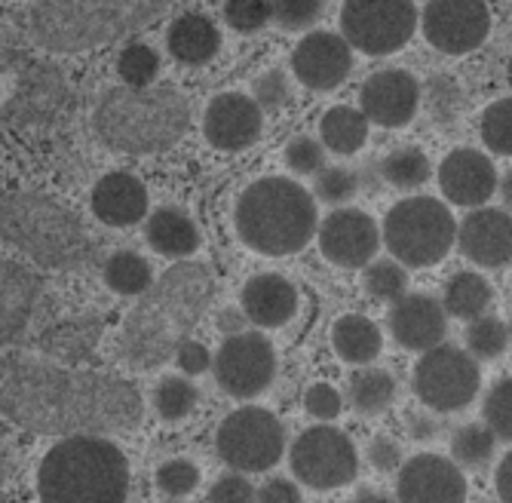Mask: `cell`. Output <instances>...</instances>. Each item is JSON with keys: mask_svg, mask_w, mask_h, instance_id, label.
I'll return each instance as SVG.
<instances>
[{"mask_svg": "<svg viewBox=\"0 0 512 503\" xmlns=\"http://www.w3.org/2000/svg\"><path fill=\"white\" fill-rule=\"evenodd\" d=\"M138 387L108 372L0 353V418L40 436H114L142 424Z\"/></svg>", "mask_w": 512, "mask_h": 503, "instance_id": "6da1fadb", "label": "cell"}, {"mask_svg": "<svg viewBox=\"0 0 512 503\" xmlns=\"http://www.w3.org/2000/svg\"><path fill=\"white\" fill-rule=\"evenodd\" d=\"M212 298V273L197 261H178L126 313L117 338L120 359L138 372L160 369L175 356L178 344L191 338Z\"/></svg>", "mask_w": 512, "mask_h": 503, "instance_id": "7a4b0ae2", "label": "cell"}, {"mask_svg": "<svg viewBox=\"0 0 512 503\" xmlns=\"http://www.w3.org/2000/svg\"><path fill=\"white\" fill-rule=\"evenodd\" d=\"M178 0H31V37L50 53H83L145 28Z\"/></svg>", "mask_w": 512, "mask_h": 503, "instance_id": "3957f363", "label": "cell"}, {"mask_svg": "<svg viewBox=\"0 0 512 503\" xmlns=\"http://www.w3.org/2000/svg\"><path fill=\"white\" fill-rule=\"evenodd\" d=\"M99 139L123 154H160L191 123V105L172 86H114L96 105Z\"/></svg>", "mask_w": 512, "mask_h": 503, "instance_id": "277c9868", "label": "cell"}, {"mask_svg": "<svg viewBox=\"0 0 512 503\" xmlns=\"http://www.w3.org/2000/svg\"><path fill=\"white\" fill-rule=\"evenodd\" d=\"M37 494L40 503H123L126 454L108 436H62L40 461Z\"/></svg>", "mask_w": 512, "mask_h": 503, "instance_id": "5b68a950", "label": "cell"}, {"mask_svg": "<svg viewBox=\"0 0 512 503\" xmlns=\"http://www.w3.org/2000/svg\"><path fill=\"white\" fill-rule=\"evenodd\" d=\"M240 240L267 258L301 252L316 237V200L304 185L283 175L258 178L240 194L234 209Z\"/></svg>", "mask_w": 512, "mask_h": 503, "instance_id": "8992f818", "label": "cell"}, {"mask_svg": "<svg viewBox=\"0 0 512 503\" xmlns=\"http://www.w3.org/2000/svg\"><path fill=\"white\" fill-rule=\"evenodd\" d=\"M0 237L34 264L53 270L80 267L92 255L83 221L59 200L37 191H16L0 203Z\"/></svg>", "mask_w": 512, "mask_h": 503, "instance_id": "52a82bcc", "label": "cell"}, {"mask_svg": "<svg viewBox=\"0 0 512 503\" xmlns=\"http://www.w3.org/2000/svg\"><path fill=\"white\" fill-rule=\"evenodd\" d=\"M71 108V86L53 62L0 47V129H46Z\"/></svg>", "mask_w": 512, "mask_h": 503, "instance_id": "ba28073f", "label": "cell"}, {"mask_svg": "<svg viewBox=\"0 0 512 503\" xmlns=\"http://www.w3.org/2000/svg\"><path fill=\"white\" fill-rule=\"evenodd\" d=\"M457 224L445 203L433 197L399 200L384 218L387 252L402 267H433L454 246Z\"/></svg>", "mask_w": 512, "mask_h": 503, "instance_id": "9c48e42d", "label": "cell"}, {"mask_svg": "<svg viewBox=\"0 0 512 503\" xmlns=\"http://www.w3.org/2000/svg\"><path fill=\"white\" fill-rule=\"evenodd\" d=\"M218 457L234 473H264L286 451V430L267 408L243 405L221 421L215 436Z\"/></svg>", "mask_w": 512, "mask_h": 503, "instance_id": "30bf717a", "label": "cell"}, {"mask_svg": "<svg viewBox=\"0 0 512 503\" xmlns=\"http://www.w3.org/2000/svg\"><path fill=\"white\" fill-rule=\"evenodd\" d=\"M482 387L479 362L457 344H436L414 365V393L439 415L463 411Z\"/></svg>", "mask_w": 512, "mask_h": 503, "instance_id": "8fae6325", "label": "cell"}, {"mask_svg": "<svg viewBox=\"0 0 512 503\" xmlns=\"http://www.w3.org/2000/svg\"><path fill=\"white\" fill-rule=\"evenodd\" d=\"M414 0H344L341 37L365 56H390L414 37Z\"/></svg>", "mask_w": 512, "mask_h": 503, "instance_id": "7c38bea8", "label": "cell"}, {"mask_svg": "<svg viewBox=\"0 0 512 503\" xmlns=\"http://www.w3.org/2000/svg\"><path fill=\"white\" fill-rule=\"evenodd\" d=\"M289 467L295 479L313 491H335L356 479L359 473V454L353 439L338 427H310L304 430L292 451Z\"/></svg>", "mask_w": 512, "mask_h": 503, "instance_id": "4fadbf2b", "label": "cell"}, {"mask_svg": "<svg viewBox=\"0 0 512 503\" xmlns=\"http://www.w3.org/2000/svg\"><path fill=\"white\" fill-rule=\"evenodd\" d=\"M218 387L234 399L261 396L276 378V353L261 332H240L224 338L212 359Z\"/></svg>", "mask_w": 512, "mask_h": 503, "instance_id": "5bb4252c", "label": "cell"}, {"mask_svg": "<svg viewBox=\"0 0 512 503\" xmlns=\"http://www.w3.org/2000/svg\"><path fill=\"white\" fill-rule=\"evenodd\" d=\"M421 31L433 50L445 56H463L485 43L491 31V13L485 0H430L421 16Z\"/></svg>", "mask_w": 512, "mask_h": 503, "instance_id": "9a60e30c", "label": "cell"}, {"mask_svg": "<svg viewBox=\"0 0 512 503\" xmlns=\"http://www.w3.org/2000/svg\"><path fill=\"white\" fill-rule=\"evenodd\" d=\"M319 249L335 267H365L381 249V227L362 209H335L316 224Z\"/></svg>", "mask_w": 512, "mask_h": 503, "instance_id": "2e32d148", "label": "cell"}, {"mask_svg": "<svg viewBox=\"0 0 512 503\" xmlns=\"http://www.w3.org/2000/svg\"><path fill=\"white\" fill-rule=\"evenodd\" d=\"M467 491V476L451 457L424 451L408 457L399 467V503H467Z\"/></svg>", "mask_w": 512, "mask_h": 503, "instance_id": "e0dca14e", "label": "cell"}, {"mask_svg": "<svg viewBox=\"0 0 512 503\" xmlns=\"http://www.w3.org/2000/svg\"><path fill=\"white\" fill-rule=\"evenodd\" d=\"M359 105H362L359 111L371 123L387 126V129L405 126L414 120L417 108H421V83L402 68L378 71L362 83Z\"/></svg>", "mask_w": 512, "mask_h": 503, "instance_id": "ac0fdd59", "label": "cell"}, {"mask_svg": "<svg viewBox=\"0 0 512 503\" xmlns=\"http://www.w3.org/2000/svg\"><path fill=\"white\" fill-rule=\"evenodd\" d=\"M295 77L316 93H329L341 86L353 71V50L341 34L310 31L292 53Z\"/></svg>", "mask_w": 512, "mask_h": 503, "instance_id": "d6986e66", "label": "cell"}, {"mask_svg": "<svg viewBox=\"0 0 512 503\" xmlns=\"http://www.w3.org/2000/svg\"><path fill=\"white\" fill-rule=\"evenodd\" d=\"M264 111L243 93H221L203 114L206 142L218 151H246L261 139Z\"/></svg>", "mask_w": 512, "mask_h": 503, "instance_id": "ffe728a7", "label": "cell"}, {"mask_svg": "<svg viewBox=\"0 0 512 503\" xmlns=\"http://www.w3.org/2000/svg\"><path fill=\"white\" fill-rule=\"evenodd\" d=\"M439 188L451 203L479 209L497 191V169L476 148H454L439 166Z\"/></svg>", "mask_w": 512, "mask_h": 503, "instance_id": "44dd1931", "label": "cell"}, {"mask_svg": "<svg viewBox=\"0 0 512 503\" xmlns=\"http://www.w3.org/2000/svg\"><path fill=\"white\" fill-rule=\"evenodd\" d=\"M390 332L399 347L424 353L442 344L448 332V313L439 298L424 292H405L393 301L390 310Z\"/></svg>", "mask_w": 512, "mask_h": 503, "instance_id": "7402d4cb", "label": "cell"}, {"mask_svg": "<svg viewBox=\"0 0 512 503\" xmlns=\"http://www.w3.org/2000/svg\"><path fill=\"white\" fill-rule=\"evenodd\" d=\"M460 252L479 267L509 264V209L479 206L457 224Z\"/></svg>", "mask_w": 512, "mask_h": 503, "instance_id": "603a6c76", "label": "cell"}, {"mask_svg": "<svg viewBox=\"0 0 512 503\" xmlns=\"http://www.w3.org/2000/svg\"><path fill=\"white\" fill-rule=\"evenodd\" d=\"M43 283L34 270L16 261H0V347L16 341L40 304Z\"/></svg>", "mask_w": 512, "mask_h": 503, "instance_id": "cb8c5ba5", "label": "cell"}, {"mask_svg": "<svg viewBox=\"0 0 512 503\" xmlns=\"http://www.w3.org/2000/svg\"><path fill=\"white\" fill-rule=\"evenodd\" d=\"M240 310L252 326L261 329H283L298 313V289L283 273H258L243 286Z\"/></svg>", "mask_w": 512, "mask_h": 503, "instance_id": "d4e9b609", "label": "cell"}, {"mask_svg": "<svg viewBox=\"0 0 512 503\" xmlns=\"http://www.w3.org/2000/svg\"><path fill=\"white\" fill-rule=\"evenodd\" d=\"M89 206L108 227H132L148 215V188L132 172H108L92 188Z\"/></svg>", "mask_w": 512, "mask_h": 503, "instance_id": "484cf974", "label": "cell"}, {"mask_svg": "<svg viewBox=\"0 0 512 503\" xmlns=\"http://www.w3.org/2000/svg\"><path fill=\"white\" fill-rule=\"evenodd\" d=\"M145 240L148 246L172 261H188L200 249V227L197 221L178 209V206H160L148 215L145 224Z\"/></svg>", "mask_w": 512, "mask_h": 503, "instance_id": "4316f807", "label": "cell"}, {"mask_svg": "<svg viewBox=\"0 0 512 503\" xmlns=\"http://www.w3.org/2000/svg\"><path fill=\"white\" fill-rule=\"evenodd\" d=\"M166 47L181 65H209L221 50V31L203 13H184L169 25Z\"/></svg>", "mask_w": 512, "mask_h": 503, "instance_id": "83f0119b", "label": "cell"}, {"mask_svg": "<svg viewBox=\"0 0 512 503\" xmlns=\"http://www.w3.org/2000/svg\"><path fill=\"white\" fill-rule=\"evenodd\" d=\"M99 338H102V319L99 316H71V319H62V323H56L50 332H46L40 338V347L53 362L77 365L96 350Z\"/></svg>", "mask_w": 512, "mask_h": 503, "instance_id": "f1b7e54d", "label": "cell"}, {"mask_svg": "<svg viewBox=\"0 0 512 503\" xmlns=\"http://www.w3.org/2000/svg\"><path fill=\"white\" fill-rule=\"evenodd\" d=\"M332 347L335 353L350 362V365H368L381 356V347H384V335L381 329L371 323L368 316H359V313H347L341 316L335 329H332Z\"/></svg>", "mask_w": 512, "mask_h": 503, "instance_id": "f546056e", "label": "cell"}, {"mask_svg": "<svg viewBox=\"0 0 512 503\" xmlns=\"http://www.w3.org/2000/svg\"><path fill=\"white\" fill-rule=\"evenodd\" d=\"M319 135H322V148H329L332 154H341V157H350V154H359L368 142V120L359 108L335 105L322 114Z\"/></svg>", "mask_w": 512, "mask_h": 503, "instance_id": "4dcf8cb0", "label": "cell"}, {"mask_svg": "<svg viewBox=\"0 0 512 503\" xmlns=\"http://www.w3.org/2000/svg\"><path fill=\"white\" fill-rule=\"evenodd\" d=\"M494 304V289L491 283L482 277L476 270H460L448 280L445 286V298H442V307L448 316H457V319H479L485 316V310Z\"/></svg>", "mask_w": 512, "mask_h": 503, "instance_id": "1f68e13d", "label": "cell"}, {"mask_svg": "<svg viewBox=\"0 0 512 503\" xmlns=\"http://www.w3.org/2000/svg\"><path fill=\"white\" fill-rule=\"evenodd\" d=\"M347 399L356 415H384L396 399V378L384 369H359L347 384Z\"/></svg>", "mask_w": 512, "mask_h": 503, "instance_id": "d6a6232c", "label": "cell"}, {"mask_svg": "<svg viewBox=\"0 0 512 503\" xmlns=\"http://www.w3.org/2000/svg\"><path fill=\"white\" fill-rule=\"evenodd\" d=\"M105 286L123 298H138L145 295L154 283V267L145 255H138L132 249H123V252H114L108 261H105Z\"/></svg>", "mask_w": 512, "mask_h": 503, "instance_id": "836d02e7", "label": "cell"}, {"mask_svg": "<svg viewBox=\"0 0 512 503\" xmlns=\"http://www.w3.org/2000/svg\"><path fill=\"white\" fill-rule=\"evenodd\" d=\"M430 172H433V166L421 148H396L381 163V178L390 188H399V191H414V188L427 185Z\"/></svg>", "mask_w": 512, "mask_h": 503, "instance_id": "e575fe53", "label": "cell"}, {"mask_svg": "<svg viewBox=\"0 0 512 503\" xmlns=\"http://www.w3.org/2000/svg\"><path fill=\"white\" fill-rule=\"evenodd\" d=\"M151 402H154V411L166 424H175V421H184L188 415H194V408L200 402V390L194 387L191 378L169 375V378L157 381Z\"/></svg>", "mask_w": 512, "mask_h": 503, "instance_id": "d590c367", "label": "cell"}, {"mask_svg": "<svg viewBox=\"0 0 512 503\" xmlns=\"http://www.w3.org/2000/svg\"><path fill=\"white\" fill-rule=\"evenodd\" d=\"M494 448H497V439L485 424H463L451 436V461L467 470H482L491 464Z\"/></svg>", "mask_w": 512, "mask_h": 503, "instance_id": "8d00e7d4", "label": "cell"}, {"mask_svg": "<svg viewBox=\"0 0 512 503\" xmlns=\"http://www.w3.org/2000/svg\"><path fill=\"white\" fill-rule=\"evenodd\" d=\"M365 292L378 301H396L408 292V270L396 258H371L365 267Z\"/></svg>", "mask_w": 512, "mask_h": 503, "instance_id": "74e56055", "label": "cell"}, {"mask_svg": "<svg viewBox=\"0 0 512 503\" xmlns=\"http://www.w3.org/2000/svg\"><path fill=\"white\" fill-rule=\"evenodd\" d=\"M509 347V329L503 326V319L497 316H479L470 319L467 329V353L476 362H491L497 356H503Z\"/></svg>", "mask_w": 512, "mask_h": 503, "instance_id": "f35d334b", "label": "cell"}, {"mask_svg": "<svg viewBox=\"0 0 512 503\" xmlns=\"http://www.w3.org/2000/svg\"><path fill=\"white\" fill-rule=\"evenodd\" d=\"M117 74L126 86H151L160 74V56L154 47H148V43H129V47H123L120 59H117Z\"/></svg>", "mask_w": 512, "mask_h": 503, "instance_id": "ab89813d", "label": "cell"}, {"mask_svg": "<svg viewBox=\"0 0 512 503\" xmlns=\"http://www.w3.org/2000/svg\"><path fill=\"white\" fill-rule=\"evenodd\" d=\"M292 99H295V89H292V80H289V74L283 68H270V71L258 74L255 83H252V102L261 111L276 114V111L289 108Z\"/></svg>", "mask_w": 512, "mask_h": 503, "instance_id": "60d3db41", "label": "cell"}, {"mask_svg": "<svg viewBox=\"0 0 512 503\" xmlns=\"http://www.w3.org/2000/svg\"><path fill=\"white\" fill-rule=\"evenodd\" d=\"M479 132H482V142L491 154L509 157L512 154V102L509 99L494 102L482 114Z\"/></svg>", "mask_w": 512, "mask_h": 503, "instance_id": "b9f144b4", "label": "cell"}, {"mask_svg": "<svg viewBox=\"0 0 512 503\" xmlns=\"http://www.w3.org/2000/svg\"><path fill=\"white\" fill-rule=\"evenodd\" d=\"M313 191L322 203H332V206L350 203L359 194V172H353L347 166H322L316 172Z\"/></svg>", "mask_w": 512, "mask_h": 503, "instance_id": "7bdbcfd3", "label": "cell"}, {"mask_svg": "<svg viewBox=\"0 0 512 503\" xmlns=\"http://www.w3.org/2000/svg\"><path fill=\"white\" fill-rule=\"evenodd\" d=\"M482 415H485V427L494 433V439H500V442L512 439V381H509V375L500 378L488 390Z\"/></svg>", "mask_w": 512, "mask_h": 503, "instance_id": "ee69618b", "label": "cell"}, {"mask_svg": "<svg viewBox=\"0 0 512 503\" xmlns=\"http://www.w3.org/2000/svg\"><path fill=\"white\" fill-rule=\"evenodd\" d=\"M200 485V470L194 461L188 457H172V461H163L157 467V488L166 494V497H188L194 488Z\"/></svg>", "mask_w": 512, "mask_h": 503, "instance_id": "f6af8a7d", "label": "cell"}, {"mask_svg": "<svg viewBox=\"0 0 512 503\" xmlns=\"http://www.w3.org/2000/svg\"><path fill=\"white\" fill-rule=\"evenodd\" d=\"M325 0H270V19L286 31H307L319 22Z\"/></svg>", "mask_w": 512, "mask_h": 503, "instance_id": "bcb514c9", "label": "cell"}, {"mask_svg": "<svg viewBox=\"0 0 512 503\" xmlns=\"http://www.w3.org/2000/svg\"><path fill=\"white\" fill-rule=\"evenodd\" d=\"M224 19L240 34H255L270 22V0H224Z\"/></svg>", "mask_w": 512, "mask_h": 503, "instance_id": "7dc6e473", "label": "cell"}, {"mask_svg": "<svg viewBox=\"0 0 512 503\" xmlns=\"http://www.w3.org/2000/svg\"><path fill=\"white\" fill-rule=\"evenodd\" d=\"M427 108H430V117H436L439 123L454 120L463 108L460 86L451 77H433L427 83Z\"/></svg>", "mask_w": 512, "mask_h": 503, "instance_id": "c3c4849f", "label": "cell"}, {"mask_svg": "<svg viewBox=\"0 0 512 503\" xmlns=\"http://www.w3.org/2000/svg\"><path fill=\"white\" fill-rule=\"evenodd\" d=\"M286 166L298 175H316L325 166V148L322 142L310 139V135H301V139H292L283 151Z\"/></svg>", "mask_w": 512, "mask_h": 503, "instance_id": "681fc988", "label": "cell"}, {"mask_svg": "<svg viewBox=\"0 0 512 503\" xmlns=\"http://www.w3.org/2000/svg\"><path fill=\"white\" fill-rule=\"evenodd\" d=\"M341 408H344V399L332 384H313L304 393V411L316 421H335L341 415Z\"/></svg>", "mask_w": 512, "mask_h": 503, "instance_id": "f907efd6", "label": "cell"}, {"mask_svg": "<svg viewBox=\"0 0 512 503\" xmlns=\"http://www.w3.org/2000/svg\"><path fill=\"white\" fill-rule=\"evenodd\" d=\"M206 503H255V488L243 473H227L209 488Z\"/></svg>", "mask_w": 512, "mask_h": 503, "instance_id": "816d5d0a", "label": "cell"}, {"mask_svg": "<svg viewBox=\"0 0 512 503\" xmlns=\"http://www.w3.org/2000/svg\"><path fill=\"white\" fill-rule=\"evenodd\" d=\"M172 359L178 362L181 375H188V378L203 375V372H209V369H212V353L206 350V344L191 341V338L178 344V350H175V356H172Z\"/></svg>", "mask_w": 512, "mask_h": 503, "instance_id": "f5cc1de1", "label": "cell"}, {"mask_svg": "<svg viewBox=\"0 0 512 503\" xmlns=\"http://www.w3.org/2000/svg\"><path fill=\"white\" fill-rule=\"evenodd\" d=\"M368 461L378 473H393V470L402 467V448L390 436H375L368 445Z\"/></svg>", "mask_w": 512, "mask_h": 503, "instance_id": "db71d44e", "label": "cell"}, {"mask_svg": "<svg viewBox=\"0 0 512 503\" xmlns=\"http://www.w3.org/2000/svg\"><path fill=\"white\" fill-rule=\"evenodd\" d=\"M255 503H304V494L292 479L273 476L255 491Z\"/></svg>", "mask_w": 512, "mask_h": 503, "instance_id": "11a10c76", "label": "cell"}, {"mask_svg": "<svg viewBox=\"0 0 512 503\" xmlns=\"http://www.w3.org/2000/svg\"><path fill=\"white\" fill-rule=\"evenodd\" d=\"M439 433H442V424L433 415H408V436L414 442H433L439 439Z\"/></svg>", "mask_w": 512, "mask_h": 503, "instance_id": "9f6ffc18", "label": "cell"}, {"mask_svg": "<svg viewBox=\"0 0 512 503\" xmlns=\"http://www.w3.org/2000/svg\"><path fill=\"white\" fill-rule=\"evenodd\" d=\"M215 326H218V332H224V335L230 338V335L246 332L249 319H246V313L237 310V307H224V310H218V316H215Z\"/></svg>", "mask_w": 512, "mask_h": 503, "instance_id": "6f0895ef", "label": "cell"}, {"mask_svg": "<svg viewBox=\"0 0 512 503\" xmlns=\"http://www.w3.org/2000/svg\"><path fill=\"white\" fill-rule=\"evenodd\" d=\"M494 485H497V497L503 503H512V454L506 451V457L497 464V473H494Z\"/></svg>", "mask_w": 512, "mask_h": 503, "instance_id": "680465c9", "label": "cell"}, {"mask_svg": "<svg viewBox=\"0 0 512 503\" xmlns=\"http://www.w3.org/2000/svg\"><path fill=\"white\" fill-rule=\"evenodd\" d=\"M16 464V451H13V439H10V430L4 424V418H0V473L10 470Z\"/></svg>", "mask_w": 512, "mask_h": 503, "instance_id": "91938a15", "label": "cell"}, {"mask_svg": "<svg viewBox=\"0 0 512 503\" xmlns=\"http://www.w3.org/2000/svg\"><path fill=\"white\" fill-rule=\"evenodd\" d=\"M353 503H399V500H393L387 491H378V488H362V491L353 497Z\"/></svg>", "mask_w": 512, "mask_h": 503, "instance_id": "94428289", "label": "cell"}, {"mask_svg": "<svg viewBox=\"0 0 512 503\" xmlns=\"http://www.w3.org/2000/svg\"><path fill=\"white\" fill-rule=\"evenodd\" d=\"M163 503H184V500H175V497H172V500H163Z\"/></svg>", "mask_w": 512, "mask_h": 503, "instance_id": "6125c7cd", "label": "cell"}]
</instances>
